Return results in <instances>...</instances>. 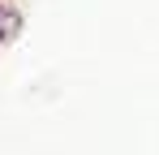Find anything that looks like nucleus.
Wrapping results in <instances>:
<instances>
[{
    "instance_id": "f257e3e1",
    "label": "nucleus",
    "mask_w": 159,
    "mask_h": 155,
    "mask_svg": "<svg viewBox=\"0 0 159 155\" xmlns=\"http://www.w3.org/2000/svg\"><path fill=\"white\" fill-rule=\"evenodd\" d=\"M0 35H4V9H0Z\"/></svg>"
}]
</instances>
